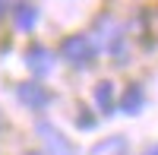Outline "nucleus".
Here are the masks:
<instances>
[{"mask_svg": "<svg viewBox=\"0 0 158 155\" xmlns=\"http://www.w3.org/2000/svg\"><path fill=\"white\" fill-rule=\"evenodd\" d=\"M38 136L44 139V149H48V155H76L73 152V143L67 136H63L54 124H48V120H41L38 124Z\"/></svg>", "mask_w": 158, "mask_h": 155, "instance_id": "2", "label": "nucleus"}, {"mask_svg": "<svg viewBox=\"0 0 158 155\" xmlns=\"http://www.w3.org/2000/svg\"><path fill=\"white\" fill-rule=\"evenodd\" d=\"M95 105L101 108V114H114V82L95 86Z\"/></svg>", "mask_w": 158, "mask_h": 155, "instance_id": "7", "label": "nucleus"}, {"mask_svg": "<svg viewBox=\"0 0 158 155\" xmlns=\"http://www.w3.org/2000/svg\"><path fill=\"white\" fill-rule=\"evenodd\" d=\"M16 98L22 101L25 108H32V111H41V108L51 105V92H48L41 82H22L16 89Z\"/></svg>", "mask_w": 158, "mask_h": 155, "instance_id": "3", "label": "nucleus"}, {"mask_svg": "<svg viewBox=\"0 0 158 155\" xmlns=\"http://www.w3.org/2000/svg\"><path fill=\"white\" fill-rule=\"evenodd\" d=\"M146 155H158V146H152V149H149V152H146Z\"/></svg>", "mask_w": 158, "mask_h": 155, "instance_id": "10", "label": "nucleus"}, {"mask_svg": "<svg viewBox=\"0 0 158 155\" xmlns=\"http://www.w3.org/2000/svg\"><path fill=\"white\" fill-rule=\"evenodd\" d=\"M25 63H29V70L35 76H48L51 67H54V54H51L44 44H32L29 51H25Z\"/></svg>", "mask_w": 158, "mask_h": 155, "instance_id": "4", "label": "nucleus"}, {"mask_svg": "<svg viewBox=\"0 0 158 155\" xmlns=\"http://www.w3.org/2000/svg\"><path fill=\"white\" fill-rule=\"evenodd\" d=\"M60 57L73 67H89L92 57H95V44H92L89 35H67L60 41Z\"/></svg>", "mask_w": 158, "mask_h": 155, "instance_id": "1", "label": "nucleus"}, {"mask_svg": "<svg viewBox=\"0 0 158 155\" xmlns=\"http://www.w3.org/2000/svg\"><path fill=\"white\" fill-rule=\"evenodd\" d=\"M0 127H3V114H0Z\"/></svg>", "mask_w": 158, "mask_h": 155, "instance_id": "12", "label": "nucleus"}, {"mask_svg": "<svg viewBox=\"0 0 158 155\" xmlns=\"http://www.w3.org/2000/svg\"><path fill=\"white\" fill-rule=\"evenodd\" d=\"M76 124L82 127V130H92V127H95V117H92V114H89L85 108H79V117H76Z\"/></svg>", "mask_w": 158, "mask_h": 155, "instance_id": "9", "label": "nucleus"}, {"mask_svg": "<svg viewBox=\"0 0 158 155\" xmlns=\"http://www.w3.org/2000/svg\"><path fill=\"white\" fill-rule=\"evenodd\" d=\"M3 10H6V0H0V16H3Z\"/></svg>", "mask_w": 158, "mask_h": 155, "instance_id": "11", "label": "nucleus"}, {"mask_svg": "<svg viewBox=\"0 0 158 155\" xmlns=\"http://www.w3.org/2000/svg\"><path fill=\"white\" fill-rule=\"evenodd\" d=\"M13 22H16L19 32H32L35 22H38V10L32 3H19L16 10H13Z\"/></svg>", "mask_w": 158, "mask_h": 155, "instance_id": "5", "label": "nucleus"}, {"mask_svg": "<svg viewBox=\"0 0 158 155\" xmlns=\"http://www.w3.org/2000/svg\"><path fill=\"white\" fill-rule=\"evenodd\" d=\"M142 105H146L142 86H130V89H127V95H123V101H120V111H123V114H139Z\"/></svg>", "mask_w": 158, "mask_h": 155, "instance_id": "6", "label": "nucleus"}, {"mask_svg": "<svg viewBox=\"0 0 158 155\" xmlns=\"http://www.w3.org/2000/svg\"><path fill=\"white\" fill-rule=\"evenodd\" d=\"M92 155H127V139L123 136H111V139H104V143H98L92 149Z\"/></svg>", "mask_w": 158, "mask_h": 155, "instance_id": "8", "label": "nucleus"}]
</instances>
